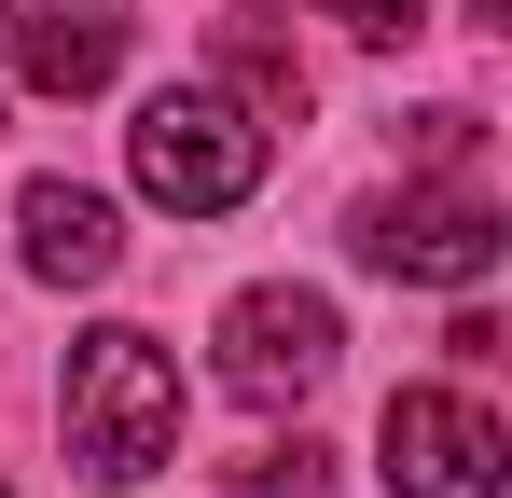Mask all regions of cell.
Here are the masks:
<instances>
[{
    "instance_id": "obj_12",
    "label": "cell",
    "mask_w": 512,
    "mask_h": 498,
    "mask_svg": "<svg viewBox=\"0 0 512 498\" xmlns=\"http://www.w3.org/2000/svg\"><path fill=\"white\" fill-rule=\"evenodd\" d=\"M0 14H14V0H0Z\"/></svg>"
},
{
    "instance_id": "obj_2",
    "label": "cell",
    "mask_w": 512,
    "mask_h": 498,
    "mask_svg": "<svg viewBox=\"0 0 512 498\" xmlns=\"http://www.w3.org/2000/svg\"><path fill=\"white\" fill-rule=\"evenodd\" d=\"M263 139H277V125H250L222 83H167V97L125 125V180H139L153 208H180V222H222V208L263 194Z\"/></svg>"
},
{
    "instance_id": "obj_5",
    "label": "cell",
    "mask_w": 512,
    "mask_h": 498,
    "mask_svg": "<svg viewBox=\"0 0 512 498\" xmlns=\"http://www.w3.org/2000/svg\"><path fill=\"white\" fill-rule=\"evenodd\" d=\"M374 471H388V498H499L512 485V429L471 388H388Z\"/></svg>"
},
{
    "instance_id": "obj_13",
    "label": "cell",
    "mask_w": 512,
    "mask_h": 498,
    "mask_svg": "<svg viewBox=\"0 0 512 498\" xmlns=\"http://www.w3.org/2000/svg\"><path fill=\"white\" fill-rule=\"evenodd\" d=\"M0 498H14V485H0Z\"/></svg>"
},
{
    "instance_id": "obj_6",
    "label": "cell",
    "mask_w": 512,
    "mask_h": 498,
    "mask_svg": "<svg viewBox=\"0 0 512 498\" xmlns=\"http://www.w3.org/2000/svg\"><path fill=\"white\" fill-rule=\"evenodd\" d=\"M14 249H28L42 291H97V277L125 263V208H111L97 180H28V194H14Z\"/></svg>"
},
{
    "instance_id": "obj_9",
    "label": "cell",
    "mask_w": 512,
    "mask_h": 498,
    "mask_svg": "<svg viewBox=\"0 0 512 498\" xmlns=\"http://www.w3.org/2000/svg\"><path fill=\"white\" fill-rule=\"evenodd\" d=\"M222 498H319V443L291 429V443H250L236 471H222Z\"/></svg>"
},
{
    "instance_id": "obj_10",
    "label": "cell",
    "mask_w": 512,
    "mask_h": 498,
    "mask_svg": "<svg viewBox=\"0 0 512 498\" xmlns=\"http://www.w3.org/2000/svg\"><path fill=\"white\" fill-rule=\"evenodd\" d=\"M346 42H402V28H429V0H319Z\"/></svg>"
},
{
    "instance_id": "obj_7",
    "label": "cell",
    "mask_w": 512,
    "mask_h": 498,
    "mask_svg": "<svg viewBox=\"0 0 512 498\" xmlns=\"http://www.w3.org/2000/svg\"><path fill=\"white\" fill-rule=\"evenodd\" d=\"M0 42H14V70L42 83V97H97V83L125 70V28L111 14H70V0H14Z\"/></svg>"
},
{
    "instance_id": "obj_4",
    "label": "cell",
    "mask_w": 512,
    "mask_h": 498,
    "mask_svg": "<svg viewBox=\"0 0 512 498\" xmlns=\"http://www.w3.org/2000/svg\"><path fill=\"white\" fill-rule=\"evenodd\" d=\"M333 360H346V319H333V291H305V277H263V291L222 305V388H236L250 415L319 402Z\"/></svg>"
},
{
    "instance_id": "obj_8",
    "label": "cell",
    "mask_w": 512,
    "mask_h": 498,
    "mask_svg": "<svg viewBox=\"0 0 512 498\" xmlns=\"http://www.w3.org/2000/svg\"><path fill=\"white\" fill-rule=\"evenodd\" d=\"M222 97H236L250 125H305V56L277 42V0L222 14Z\"/></svg>"
},
{
    "instance_id": "obj_1",
    "label": "cell",
    "mask_w": 512,
    "mask_h": 498,
    "mask_svg": "<svg viewBox=\"0 0 512 498\" xmlns=\"http://www.w3.org/2000/svg\"><path fill=\"white\" fill-rule=\"evenodd\" d=\"M56 429H70V471H84V485H153L180 457V360L139 319H97L84 346H70Z\"/></svg>"
},
{
    "instance_id": "obj_11",
    "label": "cell",
    "mask_w": 512,
    "mask_h": 498,
    "mask_svg": "<svg viewBox=\"0 0 512 498\" xmlns=\"http://www.w3.org/2000/svg\"><path fill=\"white\" fill-rule=\"evenodd\" d=\"M471 14H512V0H471Z\"/></svg>"
},
{
    "instance_id": "obj_3",
    "label": "cell",
    "mask_w": 512,
    "mask_h": 498,
    "mask_svg": "<svg viewBox=\"0 0 512 498\" xmlns=\"http://www.w3.org/2000/svg\"><path fill=\"white\" fill-rule=\"evenodd\" d=\"M346 249L374 277H416V291H485L499 277V208L471 180H402V194H360Z\"/></svg>"
}]
</instances>
